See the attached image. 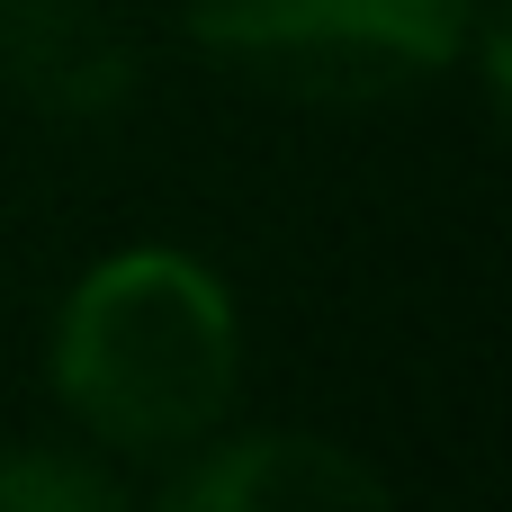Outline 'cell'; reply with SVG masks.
Returning a JSON list of instances; mask_svg holds the SVG:
<instances>
[{
	"label": "cell",
	"instance_id": "3957f363",
	"mask_svg": "<svg viewBox=\"0 0 512 512\" xmlns=\"http://www.w3.org/2000/svg\"><path fill=\"white\" fill-rule=\"evenodd\" d=\"M162 512H396V495L315 432H252L198 459Z\"/></svg>",
	"mask_w": 512,
	"mask_h": 512
},
{
	"label": "cell",
	"instance_id": "277c9868",
	"mask_svg": "<svg viewBox=\"0 0 512 512\" xmlns=\"http://www.w3.org/2000/svg\"><path fill=\"white\" fill-rule=\"evenodd\" d=\"M0 512H126V495H117L90 459L0 450Z\"/></svg>",
	"mask_w": 512,
	"mask_h": 512
},
{
	"label": "cell",
	"instance_id": "7a4b0ae2",
	"mask_svg": "<svg viewBox=\"0 0 512 512\" xmlns=\"http://www.w3.org/2000/svg\"><path fill=\"white\" fill-rule=\"evenodd\" d=\"M477 27V0H207L198 36L252 63H297L333 81L441 72Z\"/></svg>",
	"mask_w": 512,
	"mask_h": 512
},
{
	"label": "cell",
	"instance_id": "6da1fadb",
	"mask_svg": "<svg viewBox=\"0 0 512 512\" xmlns=\"http://www.w3.org/2000/svg\"><path fill=\"white\" fill-rule=\"evenodd\" d=\"M243 387V333L216 270L189 252L99 261L54 324V396L108 450H189Z\"/></svg>",
	"mask_w": 512,
	"mask_h": 512
}]
</instances>
